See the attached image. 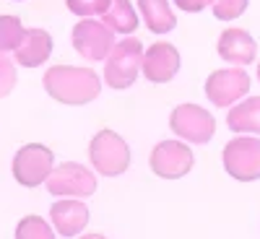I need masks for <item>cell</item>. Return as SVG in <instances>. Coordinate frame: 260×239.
Segmentation results:
<instances>
[{"mask_svg": "<svg viewBox=\"0 0 260 239\" xmlns=\"http://www.w3.org/2000/svg\"><path fill=\"white\" fill-rule=\"evenodd\" d=\"M81 239H107V236H102V234H86V236H81Z\"/></svg>", "mask_w": 260, "mask_h": 239, "instance_id": "cell-24", "label": "cell"}, {"mask_svg": "<svg viewBox=\"0 0 260 239\" xmlns=\"http://www.w3.org/2000/svg\"><path fill=\"white\" fill-rule=\"evenodd\" d=\"M245 94H250V76L242 68L213 71L206 81V96L216 107H232Z\"/></svg>", "mask_w": 260, "mask_h": 239, "instance_id": "cell-10", "label": "cell"}, {"mask_svg": "<svg viewBox=\"0 0 260 239\" xmlns=\"http://www.w3.org/2000/svg\"><path fill=\"white\" fill-rule=\"evenodd\" d=\"M247 11V0H213V16L219 21H234Z\"/></svg>", "mask_w": 260, "mask_h": 239, "instance_id": "cell-21", "label": "cell"}, {"mask_svg": "<svg viewBox=\"0 0 260 239\" xmlns=\"http://www.w3.org/2000/svg\"><path fill=\"white\" fill-rule=\"evenodd\" d=\"M177 71H180V52L169 42H156L143 52L141 73L151 83H167L177 76Z\"/></svg>", "mask_w": 260, "mask_h": 239, "instance_id": "cell-11", "label": "cell"}, {"mask_svg": "<svg viewBox=\"0 0 260 239\" xmlns=\"http://www.w3.org/2000/svg\"><path fill=\"white\" fill-rule=\"evenodd\" d=\"M24 34L26 29L18 16H0V52H16Z\"/></svg>", "mask_w": 260, "mask_h": 239, "instance_id": "cell-18", "label": "cell"}, {"mask_svg": "<svg viewBox=\"0 0 260 239\" xmlns=\"http://www.w3.org/2000/svg\"><path fill=\"white\" fill-rule=\"evenodd\" d=\"M89 159L102 177H120L130 166V148L115 130H99L89 143Z\"/></svg>", "mask_w": 260, "mask_h": 239, "instance_id": "cell-3", "label": "cell"}, {"mask_svg": "<svg viewBox=\"0 0 260 239\" xmlns=\"http://www.w3.org/2000/svg\"><path fill=\"white\" fill-rule=\"evenodd\" d=\"M213 0H175V6L185 13H201L203 8H208Z\"/></svg>", "mask_w": 260, "mask_h": 239, "instance_id": "cell-23", "label": "cell"}, {"mask_svg": "<svg viewBox=\"0 0 260 239\" xmlns=\"http://www.w3.org/2000/svg\"><path fill=\"white\" fill-rule=\"evenodd\" d=\"M226 125L234 133H252L260 135V96H250L245 101H240L237 107H232L226 115Z\"/></svg>", "mask_w": 260, "mask_h": 239, "instance_id": "cell-15", "label": "cell"}, {"mask_svg": "<svg viewBox=\"0 0 260 239\" xmlns=\"http://www.w3.org/2000/svg\"><path fill=\"white\" fill-rule=\"evenodd\" d=\"M138 8H141V16L146 21L148 31L167 34V31H172L177 26V18L169 11L167 0H138Z\"/></svg>", "mask_w": 260, "mask_h": 239, "instance_id": "cell-16", "label": "cell"}, {"mask_svg": "<svg viewBox=\"0 0 260 239\" xmlns=\"http://www.w3.org/2000/svg\"><path fill=\"white\" fill-rule=\"evenodd\" d=\"M257 81H260V65H257Z\"/></svg>", "mask_w": 260, "mask_h": 239, "instance_id": "cell-25", "label": "cell"}, {"mask_svg": "<svg viewBox=\"0 0 260 239\" xmlns=\"http://www.w3.org/2000/svg\"><path fill=\"white\" fill-rule=\"evenodd\" d=\"M42 83L55 101L73 107L94 101L102 91V81L91 68H73V65H52Z\"/></svg>", "mask_w": 260, "mask_h": 239, "instance_id": "cell-1", "label": "cell"}, {"mask_svg": "<svg viewBox=\"0 0 260 239\" xmlns=\"http://www.w3.org/2000/svg\"><path fill=\"white\" fill-rule=\"evenodd\" d=\"M104 24L117 34H133L138 29V13L130 0H112L110 8L102 13Z\"/></svg>", "mask_w": 260, "mask_h": 239, "instance_id": "cell-17", "label": "cell"}, {"mask_svg": "<svg viewBox=\"0 0 260 239\" xmlns=\"http://www.w3.org/2000/svg\"><path fill=\"white\" fill-rule=\"evenodd\" d=\"M50 55H52V37L45 29H26L24 42L13 52L16 62L24 65V68H39L50 60Z\"/></svg>", "mask_w": 260, "mask_h": 239, "instance_id": "cell-13", "label": "cell"}, {"mask_svg": "<svg viewBox=\"0 0 260 239\" xmlns=\"http://www.w3.org/2000/svg\"><path fill=\"white\" fill-rule=\"evenodd\" d=\"M16 78H18V76H16V65H13V60L6 57V55H0V99L8 96V94L13 91Z\"/></svg>", "mask_w": 260, "mask_h": 239, "instance_id": "cell-22", "label": "cell"}, {"mask_svg": "<svg viewBox=\"0 0 260 239\" xmlns=\"http://www.w3.org/2000/svg\"><path fill=\"white\" fill-rule=\"evenodd\" d=\"M16 239H55V234H52V226L45 219L26 216V219H21L18 226H16Z\"/></svg>", "mask_w": 260, "mask_h": 239, "instance_id": "cell-19", "label": "cell"}, {"mask_svg": "<svg viewBox=\"0 0 260 239\" xmlns=\"http://www.w3.org/2000/svg\"><path fill=\"white\" fill-rule=\"evenodd\" d=\"M45 185H47L50 195H55V198H89L96 190V177L83 164L65 161L50 172Z\"/></svg>", "mask_w": 260, "mask_h": 239, "instance_id": "cell-4", "label": "cell"}, {"mask_svg": "<svg viewBox=\"0 0 260 239\" xmlns=\"http://www.w3.org/2000/svg\"><path fill=\"white\" fill-rule=\"evenodd\" d=\"M224 169L237 182L260 180V138H234L224 148Z\"/></svg>", "mask_w": 260, "mask_h": 239, "instance_id": "cell-8", "label": "cell"}, {"mask_svg": "<svg viewBox=\"0 0 260 239\" xmlns=\"http://www.w3.org/2000/svg\"><path fill=\"white\" fill-rule=\"evenodd\" d=\"M50 219L60 236H76L89 224V208L81 200H57L50 208Z\"/></svg>", "mask_w": 260, "mask_h": 239, "instance_id": "cell-12", "label": "cell"}, {"mask_svg": "<svg viewBox=\"0 0 260 239\" xmlns=\"http://www.w3.org/2000/svg\"><path fill=\"white\" fill-rule=\"evenodd\" d=\"M141 62H143V45L138 37H125L122 42H117L104 62L107 86H112L117 91L130 89L141 76Z\"/></svg>", "mask_w": 260, "mask_h": 239, "instance_id": "cell-2", "label": "cell"}, {"mask_svg": "<svg viewBox=\"0 0 260 239\" xmlns=\"http://www.w3.org/2000/svg\"><path fill=\"white\" fill-rule=\"evenodd\" d=\"M169 127L187 143H208L216 133V120L198 104H180L169 115Z\"/></svg>", "mask_w": 260, "mask_h": 239, "instance_id": "cell-7", "label": "cell"}, {"mask_svg": "<svg viewBox=\"0 0 260 239\" xmlns=\"http://www.w3.org/2000/svg\"><path fill=\"white\" fill-rule=\"evenodd\" d=\"M71 39H73L76 52L89 62L107 60V55L115 47V31L107 26L104 21H96V18H81L73 26Z\"/></svg>", "mask_w": 260, "mask_h": 239, "instance_id": "cell-5", "label": "cell"}, {"mask_svg": "<svg viewBox=\"0 0 260 239\" xmlns=\"http://www.w3.org/2000/svg\"><path fill=\"white\" fill-rule=\"evenodd\" d=\"M219 55L234 65H250L257 57V45L245 29H226L219 37Z\"/></svg>", "mask_w": 260, "mask_h": 239, "instance_id": "cell-14", "label": "cell"}, {"mask_svg": "<svg viewBox=\"0 0 260 239\" xmlns=\"http://www.w3.org/2000/svg\"><path fill=\"white\" fill-rule=\"evenodd\" d=\"M112 0H65L71 13L81 16V18H94V16H102L107 8H110Z\"/></svg>", "mask_w": 260, "mask_h": 239, "instance_id": "cell-20", "label": "cell"}, {"mask_svg": "<svg viewBox=\"0 0 260 239\" xmlns=\"http://www.w3.org/2000/svg\"><path fill=\"white\" fill-rule=\"evenodd\" d=\"M52 164H55V156L47 146L29 143L24 148H18V154L13 156V177L24 187H39L47 182L50 172L55 169Z\"/></svg>", "mask_w": 260, "mask_h": 239, "instance_id": "cell-6", "label": "cell"}, {"mask_svg": "<svg viewBox=\"0 0 260 239\" xmlns=\"http://www.w3.org/2000/svg\"><path fill=\"white\" fill-rule=\"evenodd\" d=\"M192 151L180 141H161L148 156V166L161 180H180L192 169Z\"/></svg>", "mask_w": 260, "mask_h": 239, "instance_id": "cell-9", "label": "cell"}]
</instances>
